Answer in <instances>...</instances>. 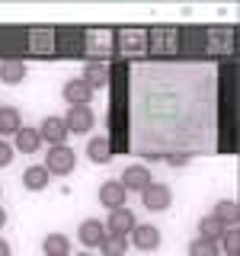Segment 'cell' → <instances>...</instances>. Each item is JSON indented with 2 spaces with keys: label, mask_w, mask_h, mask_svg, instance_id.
Here are the masks:
<instances>
[{
  "label": "cell",
  "mask_w": 240,
  "mask_h": 256,
  "mask_svg": "<svg viewBox=\"0 0 240 256\" xmlns=\"http://www.w3.org/2000/svg\"><path fill=\"white\" fill-rule=\"evenodd\" d=\"M224 230H228V228H224V224L214 218V214H205V218L198 221V237H202V240H214V244H218Z\"/></svg>",
  "instance_id": "cell-19"
},
{
  "label": "cell",
  "mask_w": 240,
  "mask_h": 256,
  "mask_svg": "<svg viewBox=\"0 0 240 256\" xmlns=\"http://www.w3.org/2000/svg\"><path fill=\"white\" fill-rule=\"evenodd\" d=\"M13 138H16V150H20V154H36V150L42 148V134H38V128H26V125H22Z\"/></svg>",
  "instance_id": "cell-13"
},
{
  "label": "cell",
  "mask_w": 240,
  "mask_h": 256,
  "mask_svg": "<svg viewBox=\"0 0 240 256\" xmlns=\"http://www.w3.org/2000/svg\"><path fill=\"white\" fill-rule=\"evenodd\" d=\"M38 134H42V141H48L54 148V144H64L68 141V125H64L61 116H48L42 125H38Z\"/></svg>",
  "instance_id": "cell-7"
},
{
  "label": "cell",
  "mask_w": 240,
  "mask_h": 256,
  "mask_svg": "<svg viewBox=\"0 0 240 256\" xmlns=\"http://www.w3.org/2000/svg\"><path fill=\"white\" fill-rule=\"evenodd\" d=\"M224 240V250H228V256H237V246H240V234H237V228H228L221 234Z\"/></svg>",
  "instance_id": "cell-22"
},
{
  "label": "cell",
  "mask_w": 240,
  "mask_h": 256,
  "mask_svg": "<svg viewBox=\"0 0 240 256\" xmlns=\"http://www.w3.org/2000/svg\"><path fill=\"white\" fill-rule=\"evenodd\" d=\"M64 125H68V132H74V134H86L96 125V116H93L90 106H70L68 116H64Z\"/></svg>",
  "instance_id": "cell-3"
},
{
  "label": "cell",
  "mask_w": 240,
  "mask_h": 256,
  "mask_svg": "<svg viewBox=\"0 0 240 256\" xmlns=\"http://www.w3.org/2000/svg\"><path fill=\"white\" fill-rule=\"evenodd\" d=\"M86 157H90L93 164H109V157H112L109 138H102V134H96V138H90V141H86Z\"/></svg>",
  "instance_id": "cell-15"
},
{
  "label": "cell",
  "mask_w": 240,
  "mask_h": 256,
  "mask_svg": "<svg viewBox=\"0 0 240 256\" xmlns=\"http://www.w3.org/2000/svg\"><path fill=\"white\" fill-rule=\"evenodd\" d=\"M128 237H132V244L138 246V250H157L160 246V230L154 224H134V230Z\"/></svg>",
  "instance_id": "cell-10"
},
{
  "label": "cell",
  "mask_w": 240,
  "mask_h": 256,
  "mask_svg": "<svg viewBox=\"0 0 240 256\" xmlns=\"http://www.w3.org/2000/svg\"><path fill=\"white\" fill-rule=\"evenodd\" d=\"M77 256H93V253H77Z\"/></svg>",
  "instance_id": "cell-27"
},
{
  "label": "cell",
  "mask_w": 240,
  "mask_h": 256,
  "mask_svg": "<svg viewBox=\"0 0 240 256\" xmlns=\"http://www.w3.org/2000/svg\"><path fill=\"white\" fill-rule=\"evenodd\" d=\"M22 77H26V61H20V58L0 61V80L4 84H22Z\"/></svg>",
  "instance_id": "cell-14"
},
{
  "label": "cell",
  "mask_w": 240,
  "mask_h": 256,
  "mask_svg": "<svg viewBox=\"0 0 240 256\" xmlns=\"http://www.w3.org/2000/svg\"><path fill=\"white\" fill-rule=\"evenodd\" d=\"M166 160H170L173 166H186L189 164V154H173V157H166Z\"/></svg>",
  "instance_id": "cell-24"
},
{
  "label": "cell",
  "mask_w": 240,
  "mask_h": 256,
  "mask_svg": "<svg viewBox=\"0 0 240 256\" xmlns=\"http://www.w3.org/2000/svg\"><path fill=\"white\" fill-rule=\"evenodd\" d=\"M212 214H214V218H218V221L224 224V228H234V224L240 221V208H237L234 198H224V202H218Z\"/></svg>",
  "instance_id": "cell-16"
},
{
  "label": "cell",
  "mask_w": 240,
  "mask_h": 256,
  "mask_svg": "<svg viewBox=\"0 0 240 256\" xmlns=\"http://www.w3.org/2000/svg\"><path fill=\"white\" fill-rule=\"evenodd\" d=\"M77 237H80V244H84V246H100L102 240H106V224L96 221V218H86V221H80Z\"/></svg>",
  "instance_id": "cell-8"
},
{
  "label": "cell",
  "mask_w": 240,
  "mask_h": 256,
  "mask_svg": "<svg viewBox=\"0 0 240 256\" xmlns=\"http://www.w3.org/2000/svg\"><path fill=\"white\" fill-rule=\"evenodd\" d=\"M42 250L45 256H70V240L68 234H48L42 240Z\"/></svg>",
  "instance_id": "cell-18"
},
{
  "label": "cell",
  "mask_w": 240,
  "mask_h": 256,
  "mask_svg": "<svg viewBox=\"0 0 240 256\" xmlns=\"http://www.w3.org/2000/svg\"><path fill=\"white\" fill-rule=\"evenodd\" d=\"M4 224H6V212H4V208H0V228H4Z\"/></svg>",
  "instance_id": "cell-26"
},
{
  "label": "cell",
  "mask_w": 240,
  "mask_h": 256,
  "mask_svg": "<svg viewBox=\"0 0 240 256\" xmlns=\"http://www.w3.org/2000/svg\"><path fill=\"white\" fill-rule=\"evenodd\" d=\"M102 256H125L128 250V237H118V234H106V240L100 244Z\"/></svg>",
  "instance_id": "cell-20"
},
{
  "label": "cell",
  "mask_w": 240,
  "mask_h": 256,
  "mask_svg": "<svg viewBox=\"0 0 240 256\" xmlns=\"http://www.w3.org/2000/svg\"><path fill=\"white\" fill-rule=\"evenodd\" d=\"M10 160H13V144L0 141V166H10Z\"/></svg>",
  "instance_id": "cell-23"
},
{
  "label": "cell",
  "mask_w": 240,
  "mask_h": 256,
  "mask_svg": "<svg viewBox=\"0 0 240 256\" xmlns=\"http://www.w3.org/2000/svg\"><path fill=\"white\" fill-rule=\"evenodd\" d=\"M106 224V234H118V237H128L134 230V214L128 212V208H116V212H109V218L102 221Z\"/></svg>",
  "instance_id": "cell-5"
},
{
  "label": "cell",
  "mask_w": 240,
  "mask_h": 256,
  "mask_svg": "<svg viewBox=\"0 0 240 256\" xmlns=\"http://www.w3.org/2000/svg\"><path fill=\"white\" fill-rule=\"evenodd\" d=\"M22 128V116L16 106H0V134H16Z\"/></svg>",
  "instance_id": "cell-17"
},
{
  "label": "cell",
  "mask_w": 240,
  "mask_h": 256,
  "mask_svg": "<svg viewBox=\"0 0 240 256\" xmlns=\"http://www.w3.org/2000/svg\"><path fill=\"white\" fill-rule=\"evenodd\" d=\"M61 93H64V100H68L70 106H90V100H93V90L84 84V77H74V80H68Z\"/></svg>",
  "instance_id": "cell-9"
},
{
  "label": "cell",
  "mask_w": 240,
  "mask_h": 256,
  "mask_svg": "<svg viewBox=\"0 0 240 256\" xmlns=\"http://www.w3.org/2000/svg\"><path fill=\"white\" fill-rule=\"evenodd\" d=\"M13 250H10V244H6V240L4 237H0V256H10Z\"/></svg>",
  "instance_id": "cell-25"
},
{
  "label": "cell",
  "mask_w": 240,
  "mask_h": 256,
  "mask_svg": "<svg viewBox=\"0 0 240 256\" xmlns=\"http://www.w3.org/2000/svg\"><path fill=\"white\" fill-rule=\"evenodd\" d=\"M84 84L90 86V90L106 86V84H109V64H106V61H86V68H84Z\"/></svg>",
  "instance_id": "cell-11"
},
{
  "label": "cell",
  "mask_w": 240,
  "mask_h": 256,
  "mask_svg": "<svg viewBox=\"0 0 240 256\" xmlns=\"http://www.w3.org/2000/svg\"><path fill=\"white\" fill-rule=\"evenodd\" d=\"M74 166H77V154L68 148V144H54V148H48V154H45V170L52 173V176H68Z\"/></svg>",
  "instance_id": "cell-1"
},
{
  "label": "cell",
  "mask_w": 240,
  "mask_h": 256,
  "mask_svg": "<svg viewBox=\"0 0 240 256\" xmlns=\"http://www.w3.org/2000/svg\"><path fill=\"white\" fill-rule=\"evenodd\" d=\"M48 182H52V173H48L42 164H32V166H26V173H22V186L29 192H42Z\"/></svg>",
  "instance_id": "cell-12"
},
{
  "label": "cell",
  "mask_w": 240,
  "mask_h": 256,
  "mask_svg": "<svg viewBox=\"0 0 240 256\" xmlns=\"http://www.w3.org/2000/svg\"><path fill=\"white\" fill-rule=\"evenodd\" d=\"M118 182H122L125 192H141L148 182H154V180H150V170L144 164H132V166H125V170H122Z\"/></svg>",
  "instance_id": "cell-4"
},
{
  "label": "cell",
  "mask_w": 240,
  "mask_h": 256,
  "mask_svg": "<svg viewBox=\"0 0 240 256\" xmlns=\"http://www.w3.org/2000/svg\"><path fill=\"white\" fill-rule=\"evenodd\" d=\"M125 198H128V192L122 189V182L118 180H106L100 186V202L109 208V212H116V208H125Z\"/></svg>",
  "instance_id": "cell-6"
},
{
  "label": "cell",
  "mask_w": 240,
  "mask_h": 256,
  "mask_svg": "<svg viewBox=\"0 0 240 256\" xmlns=\"http://www.w3.org/2000/svg\"><path fill=\"white\" fill-rule=\"evenodd\" d=\"M189 256H221V250H218V244H214V240L196 237V240L189 244Z\"/></svg>",
  "instance_id": "cell-21"
},
{
  "label": "cell",
  "mask_w": 240,
  "mask_h": 256,
  "mask_svg": "<svg viewBox=\"0 0 240 256\" xmlns=\"http://www.w3.org/2000/svg\"><path fill=\"white\" fill-rule=\"evenodd\" d=\"M141 202H144V208H150V212H164V208H170V202H173V192H170V186H164V182H148V186L141 189Z\"/></svg>",
  "instance_id": "cell-2"
}]
</instances>
